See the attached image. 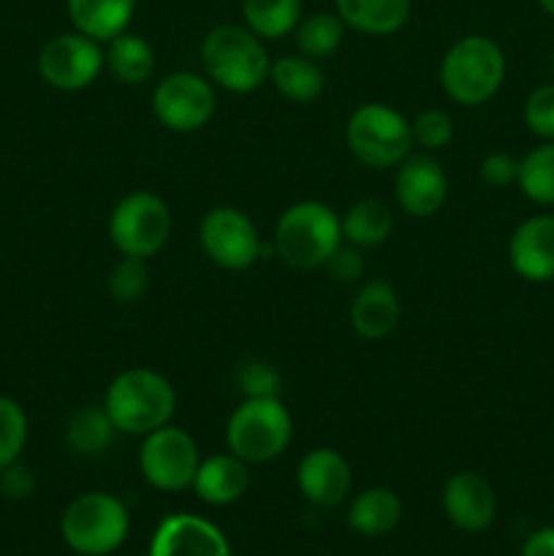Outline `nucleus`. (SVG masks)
<instances>
[{
	"instance_id": "nucleus-1",
	"label": "nucleus",
	"mask_w": 554,
	"mask_h": 556,
	"mask_svg": "<svg viewBox=\"0 0 554 556\" xmlns=\"http://www.w3.org/2000/svg\"><path fill=\"white\" fill-rule=\"evenodd\" d=\"M201 65L215 87L234 96H250L269 81L272 58L264 38L255 36L244 22H221L201 41Z\"/></svg>"
},
{
	"instance_id": "nucleus-2",
	"label": "nucleus",
	"mask_w": 554,
	"mask_h": 556,
	"mask_svg": "<svg viewBox=\"0 0 554 556\" xmlns=\"http://www.w3.org/2000/svg\"><path fill=\"white\" fill-rule=\"evenodd\" d=\"M103 407L119 434H144L172 424L177 413V391L166 375L147 367H130L109 383Z\"/></svg>"
},
{
	"instance_id": "nucleus-3",
	"label": "nucleus",
	"mask_w": 554,
	"mask_h": 556,
	"mask_svg": "<svg viewBox=\"0 0 554 556\" xmlns=\"http://www.w3.org/2000/svg\"><path fill=\"white\" fill-rule=\"evenodd\" d=\"M505 52L494 38L470 33L445 49L440 60V87L459 106H483L505 81Z\"/></svg>"
},
{
	"instance_id": "nucleus-4",
	"label": "nucleus",
	"mask_w": 554,
	"mask_h": 556,
	"mask_svg": "<svg viewBox=\"0 0 554 556\" xmlns=\"http://www.w3.org/2000/svg\"><path fill=\"white\" fill-rule=\"evenodd\" d=\"M342 242L340 215L324 201H297L275 223V255L291 269H318Z\"/></svg>"
},
{
	"instance_id": "nucleus-5",
	"label": "nucleus",
	"mask_w": 554,
	"mask_h": 556,
	"mask_svg": "<svg viewBox=\"0 0 554 556\" xmlns=\"http://www.w3.org/2000/svg\"><path fill=\"white\" fill-rule=\"evenodd\" d=\"M293 438L291 410L280 396L242 400L226 421V448L248 465H269Z\"/></svg>"
},
{
	"instance_id": "nucleus-6",
	"label": "nucleus",
	"mask_w": 554,
	"mask_h": 556,
	"mask_svg": "<svg viewBox=\"0 0 554 556\" xmlns=\"http://www.w3.org/2000/svg\"><path fill=\"white\" fill-rule=\"evenodd\" d=\"M130 532V514L119 497L109 492H85L71 500L60 516V535L79 556L114 554Z\"/></svg>"
},
{
	"instance_id": "nucleus-7",
	"label": "nucleus",
	"mask_w": 554,
	"mask_h": 556,
	"mask_svg": "<svg viewBox=\"0 0 554 556\" xmlns=\"http://www.w3.org/2000/svg\"><path fill=\"white\" fill-rule=\"evenodd\" d=\"M348 150L367 168H396L413 147L411 119L389 103L369 101L353 109L345 125Z\"/></svg>"
},
{
	"instance_id": "nucleus-8",
	"label": "nucleus",
	"mask_w": 554,
	"mask_h": 556,
	"mask_svg": "<svg viewBox=\"0 0 554 556\" xmlns=\"http://www.w3.org/2000/svg\"><path fill=\"white\" fill-rule=\"evenodd\" d=\"M174 217L166 201L152 190H134L109 215V239L119 255L150 261L172 239Z\"/></svg>"
},
{
	"instance_id": "nucleus-9",
	"label": "nucleus",
	"mask_w": 554,
	"mask_h": 556,
	"mask_svg": "<svg viewBox=\"0 0 554 556\" xmlns=\"http://www.w3.org/2000/svg\"><path fill=\"white\" fill-rule=\"evenodd\" d=\"M199 244L206 258L226 271H244L264 258V239L248 212L212 206L199 223Z\"/></svg>"
},
{
	"instance_id": "nucleus-10",
	"label": "nucleus",
	"mask_w": 554,
	"mask_h": 556,
	"mask_svg": "<svg viewBox=\"0 0 554 556\" xmlns=\"http://www.w3.org/2000/svg\"><path fill=\"white\" fill-rule=\"evenodd\" d=\"M199 465V445H196L193 434L185 432L182 427L166 424L141 438L139 470L144 481L158 492L174 494L190 489Z\"/></svg>"
},
{
	"instance_id": "nucleus-11",
	"label": "nucleus",
	"mask_w": 554,
	"mask_h": 556,
	"mask_svg": "<svg viewBox=\"0 0 554 556\" xmlns=\"http://www.w3.org/2000/svg\"><path fill=\"white\" fill-rule=\"evenodd\" d=\"M215 85L196 71H172L152 90V114L172 134H196L215 117Z\"/></svg>"
},
{
	"instance_id": "nucleus-12",
	"label": "nucleus",
	"mask_w": 554,
	"mask_h": 556,
	"mask_svg": "<svg viewBox=\"0 0 554 556\" xmlns=\"http://www.w3.org/2000/svg\"><path fill=\"white\" fill-rule=\"evenodd\" d=\"M106 68L103 43L79 30L52 36L38 52V74L52 90L79 92Z\"/></svg>"
},
{
	"instance_id": "nucleus-13",
	"label": "nucleus",
	"mask_w": 554,
	"mask_h": 556,
	"mask_svg": "<svg viewBox=\"0 0 554 556\" xmlns=\"http://www.w3.org/2000/svg\"><path fill=\"white\" fill-rule=\"evenodd\" d=\"M394 199L411 217H432L449 201V174L432 152H411L396 166Z\"/></svg>"
},
{
	"instance_id": "nucleus-14",
	"label": "nucleus",
	"mask_w": 554,
	"mask_h": 556,
	"mask_svg": "<svg viewBox=\"0 0 554 556\" xmlns=\"http://www.w3.org/2000/svg\"><path fill=\"white\" fill-rule=\"evenodd\" d=\"M443 514L456 530L462 532H483L492 527L498 516V494L494 486L476 470H459L445 481L443 494Z\"/></svg>"
},
{
	"instance_id": "nucleus-15",
	"label": "nucleus",
	"mask_w": 554,
	"mask_h": 556,
	"mask_svg": "<svg viewBox=\"0 0 554 556\" xmlns=\"http://www.w3.org/2000/svg\"><path fill=\"white\" fill-rule=\"evenodd\" d=\"M150 556H231V543L204 516L172 514L158 525Z\"/></svg>"
},
{
	"instance_id": "nucleus-16",
	"label": "nucleus",
	"mask_w": 554,
	"mask_h": 556,
	"mask_svg": "<svg viewBox=\"0 0 554 556\" xmlns=\"http://www.w3.org/2000/svg\"><path fill=\"white\" fill-rule=\"evenodd\" d=\"M297 486L302 497L315 508H337L348 500L353 472L345 456L335 448H313L297 467Z\"/></svg>"
},
{
	"instance_id": "nucleus-17",
	"label": "nucleus",
	"mask_w": 554,
	"mask_h": 556,
	"mask_svg": "<svg viewBox=\"0 0 554 556\" xmlns=\"http://www.w3.org/2000/svg\"><path fill=\"white\" fill-rule=\"evenodd\" d=\"M508 264L521 280H554V215H532L508 239Z\"/></svg>"
},
{
	"instance_id": "nucleus-18",
	"label": "nucleus",
	"mask_w": 554,
	"mask_h": 556,
	"mask_svg": "<svg viewBox=\"0 0 554 556\" xmlns=\"http://www.w3.org/2000/svg\"><path fill=\"white\" fill-rule=\"evenodd\" d=\"M400 315L402 304L394 286L386 280H369L353 296L348 318H351L356 337H362L367 342H378L396 329Z\"/></svg>"
},
{
	"instance_id": "nucleus-19",
	"label": "nucleus",
	"mask_w": 554,
	"mask_h": 556,
	"mask_svg": "<svg viewBox=\"0 0 554 556\" xmlns=\"http://www.w3.org/2000/svg\"><path fill=\"white\" fill-rule=\"evenodd\" d=\"M196 497L206 505H234L248 494L250 489V465L234 456L231 451L226 454H215L210 459H201L199 470H196L193 486Z\"/></svg>"
},
{
	"instance_id": "nucleus-20",
	"label": "nucleus",
	"mask_w": 554,
	"mask_h": 556,
	"mask_svg": "<svg viewBox=\"0 0 554 556\" xmlns=\"http://www.w3.org/2000/svg\"><path fill=\"white\" fill-rule=\"evenodd\" d=\"M335 11L348 30L364 36H394L407 25L413 0H335Z\"/></svg>"
},
{
	"instance_id": "nucleus-21",
	"label": "nucleus",
	"mask_w": 554,
	"mask_h": 556,
	"mask_svg": "<svg viewBox=\"0 0 554 556\" xmlns=\"http://www.w3.org/2000/svg\"><path fill=\"white\" fill-rule=\"evenodd\" d=\"M74 30L106 43L125 33L134 22L136 0H65Z\"/></svg>"
},
{
	"instance_id": "nucleus-22",
	"label": "nucleus",
	"mask_w": 554,
	"mask_h": 556,
	"mask_svg": "<svg viewBox=\"0 0 554 556\" xmlns=\"http://www.w3.org/2000/svg\"><path fill=\"white\" fill-rule=\"evenodd\" d=\"M402 521V500L394 489L369 486L348 505V527L362 538H383Z\"/></svg>"
},
{
	"instance_id": "nucleus-23",
	"label": "nucleus",
	"mask_w": 554,
	"mask_h": 556,
	"mask_svg": "<svg viewBox=\"0 0 554 556\" xmlns=\"http://www.w3.org/2000/svg\"><path fill=\"white\" fill-rule=\"evenodd\" d=\"M103 58H106V71L117 81L128 87H139L155 74V49L139 33H119L117 38L103 43Z\"/></svg>"
},
{
	"instance_id": "nucleus-24",
	"label": "nucleus",
	"mask_w": 554,
	"mask_h": 556,
	"mask_svg": "<svg viewBox=\"0 0 554 556\" xmlns=\"http://www.w3.org/2000/svg\"><path fill=\"white\" fill-rule=\"evenodd\" d=\"M269 81L286 101L313 103L326 87V74L318 60L304 54H282L272 60Z\"/></svg>"
},
{
	"instance_id": "nucleus-25",
	"label": "nucleus",
	"mask_w": 554,
	"mask_h": 556,
	"mask_svg": "<svg viewBox=\"0 0 554 556\" xmlns=\"http://www.w3.org/2000/svg\"><path fill=\"white\" fill-rule=\"evenodd\" d=\"M394 228V215L389 206L378 199H362L356 204L348 206L340 217L342 242L353 244V248H378L391 237Z\"/></svg>"
},
{
	"instance_id": "nucleus-26",
	"label": "nucleus",
	"mask_w": 554,
	"mask_h": 556,
	"mask_svg": "<svg viewBox=\"0 0 554 556\" xmlns=\"http://www.w3.org/2000/svg\"><path fill=\"white\" fill-rule=\"evenodd\" d=\"M117 434L106 407L87 405L71 416L68 427H65V443L79 456H101L112 448Z\"/></svg>"
},
{
	"instance_id": "nucleus-27",
	"label": "nucleus",
	"mask_w": 554,
	"mask_h": 556,
	"mask_svg": "<svg viewBox=\"0 0 554 556\" xmlns=\"http://www.w3.org/2000/svg\"><path fill=\"white\" fill-rule=\"evenodd\" d=\"M242 22L264 41L293 36L302 22V0H242Z\"/></svg>"
},
{
	"instance_id": "nucleus-28",
	"label": "nucleus",
	"mask_w": 554,
	"mask_h": 556,
	"mask_svg": "<svg viewBox=\"0 0 554 556\" xmlns=\"http://www.w3.org/2000/svg\"><path fill=\"white\" fill-rule=\"evenodd\" d=\"M345 22L340 20L337 11H318V14L302 16V22L293 30V41H297L299 54L313 60L331 58L337 49L342 47L345 38Z\"/></svg>"
},
{
	"instance_id": "nucleus-29",
	"label": "nucleus",
	"mask_w": 554,
	"mask_h": 556,
	"mask_svg": "<svg viewBox=\"0 0 554 556\" xmlns=\"http://www.w3.org/2000/svg\"><path fill=\"white\" fill-rule=\"evenodd\" d=\"M516 185L532 204L554 206V141H541L525 157H519Z\"/></svg>"
},
{
	"instance_id": "nucleus-30",
	"label": "nucleus",
	"mask_w": 554,
	"mask_h": 556,
	"mask_svg": "<svg viewBox=\"0 0 554 556\" xmlns=\"http://www.w3.org/2000/svg\"><path fill=\"white\" fill-rule=\"evenodd\" d=\"M27 443V416L11 396H0V470L14 465Z\"/></svg>"
},
{
	"instance_id": "nucleus-31",
	"label": "nucleus",
	"mask_w": 554,
	"mask_h": 556,
	"mask_svg": "<svg viewBox=\"0 0 554 556\" xmlns=\"http://www.w3.org/2000/svg\"><path fill=\"white\" fill-rule=\"evenodd\" d=\"M109 293H112L114 302L119 304H136L150 288V269H147L144 258H123L114 264V269L109 271Z\"/></svg>"
},
{
	"instance_id": "nucleus-32",
	"label": "nucleus",
	"mask_w": 554,
	"mask_h": 556,
	"mask_svg": "<svg viewBox=\"0 0 554 556\" xmlns=\"http://www.w3.org/2000/svg\"><path fill=\"white\" fill-rule=\"evenodd\" d=\"M411 134L413 147L435 155V152L449 147V141L454 139V117L443 112V109H424V112H418L411 119Z\"/></svg>"
},
{
	"instance_id": "nucleus-33",
	"label": "nucleus",
	"mask_w": 554,
	"mask_h": 556,
	"mask_svg": "<svg viewBox=\"0 0 554 556\" xmlns=\"http://www.w3.org/2000/svg\"><path fill=\"white\" fill-rule=\"evenodd\" d=\"M237 380V389L244 400H253V396H280L282 389V375L266 358H248L237 367L234 372Z\"/></svg>"
},
{
	"instance_id": "nucleus-34",
	"label": "nucleus",
	"mask_w": 554,
	"mask_h": 556,
	"mask_svg": "<svg viewBox=\"0 0 554 556\" xmlns=\"http://www.w3.org/2000/svg\"><path fill=\"white\" fill-rule=\"evenodd\" d=\"M525 125L541 141H554V81L538 85L525 101Z\"/></svg>"
},
{
	"instance_id": "nucleus-35",
	"label": "nucleus",
	"mask_w": 554,
	"mask_h": 556,
	"mask_svg": "<svg viewBox=\"0 0 554 556\" xmlns=\"http://www.w3.org/2000/svg\"><path fill=\"white\" fill-rule=\"evenodd\" d=\"M326 271L331 275V280L342 282V286H351V282H358L364 275V255L362 248H353V244L340 242L335 253L326 261Z\"/></svg>"
},
{
	"instance_id": "nucleus-36",
	"label": "nucleus",
	"mask_w": 554,
	"mask_h": 556,
	"mask_svg": "<svg viewBox=\"0 0 554 556\" xmlns=\"http://www.w3.org/2000/svg\"><path fill=\"white\" fill-rule=\"evenodd\" d=\"M478 174L489 188H508V185H516V177H519V157L500 150L489 152L478 166Z\"/></svg>"
},
{
	"instance_id": "nucleus-37",
	"label": "nucleus",
	"mask_w": 554,
	"mask_h": 556,
	"mask_svg": "<svg viewBox=\"0 0 554 556\" xmlns=\"http://www.w3.org/2000/svg\"><path fill=\"white\" fill-rule=\"evenodd\" d=\"M33 492H36V476L20 459L0 470V497L27 500Z\"/></svg>"
},
{
	"instance_id": "nucleus-38",
	"label": "nucleus",
	"mask_w": 554,
	"mask_h": 556,
	"mask_svg": "<svg viewBox=\"0 0 554 556\" xmlns=\"http://www.w3.org/2000/svg\"><path fill=\"white\" fill-rule=\"evenodd\" d=\"M519 556H554V527H541L530 532L521 543Z\"/></svg>"
},
{
	"instance_id": "nucleus-39",
	"label": "nucleus",
	"mask_w": 554,
	"mask_h": 556,
	"mask_svg": "<svg viewBox=\"0 0 554 556\" xmlns=\"http://www.w3.org/2000/svg\"><path fill=\"white\" fill-rule=\"evenodd\" d=\"M538 5L543 9V14H549L554 20V0H538Z\"/></svg>"
},
{
	"instance_id": "nucleus-40",
	"label": "nucleus",
	"mask_w": 554,
	"mask_h": 556,
	"mask_svg": "<svg viewBox=\"0 0 554 556\" xmlns=\"http://www.w3.org/2000/svg\"><path fill=\"white\" fill-rule=\"evenodd\" d=\"M549 68H552V76H554V49H552V58H549Z\"/></svg>"
}]
</instances>
